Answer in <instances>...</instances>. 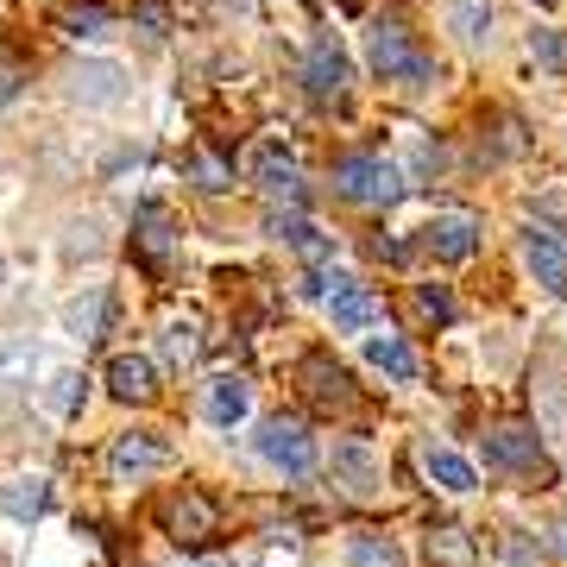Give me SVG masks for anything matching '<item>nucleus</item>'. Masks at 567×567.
I'll return each instance as SVG.
<instances>
[{"label": "nucleus", "mask_w": 567, "mask_h": 567, "mask_svg": "<svg viewBox=\"0 0 567 567\" xmlns=\"http://www.w3.org/2000/svg\"><path fill=\"white\" fill-rule=\"evenodd\" d=\"M334 189H341L347 203H360V208H391V203L410 189V177H404L391 158H372V152H360V158H341V164H334Z\"/></svg>", "instance_id": "obj_1"}, {"label": "nucleus", "mask_w": 567, "mask_h": 567, "mask_svg": "<svg viewBox=\"0 0 567 567\" xmlns=\"http://www.w3.org/2000/svg\"><path fill=\"white\" fill-rule=\"evenodd\" d=\"M529 51H536V63H543L548 76H567V32L543 25V32H529Z\"/></svg>", "instance_id": "obj_27"}, {"label": "nucleus", "mask_w": 567, "mask_h": 567, "mask_svg": "<svg viewBox=\"0 0 567 567\" xmlns=\"http://www.w3.org/2000/svg\"><path fill=\"white\" fill-rule=\"evenodd\" d=\"M303 82H309V95H341L347 82H353V63H347V51L341 44H316L309 51V70H303Z\"/></svg>", "instance_id": "obj_17"}, {"label": "nucleus", "mask_w": 567, "mask_h": 567, "mask_svg": "<svg viewBox=\"0 0 567 567\" xmlns=\"http://www.w3.org/2000/svg\"><path fill=\"white\" fill-rule=\"evenodd\" d=\"M265 234H271V240H290V246H297V240L309 234V221L297 215V208H271V215H265Z\"/></svg>", "instance_id": "obj_30"}, {"label": "nucleus", "mask_w": 567, "mask_h": 567, "mask_svg": "<svg viewBox=\"0 0 567 567\" xmlns=\"http://www.w3.org/2000/svg\"><path fill=\"white\" fill-rule=\"evenodd\" d=\"M429 561L435 567H480V555H473V536L466 529L442 524V529H429Z\"/></svg>", "instance_id": "obj_23"}, {"label": "nucleus", "mask_w": 567, "mask_h": 567, "mask_svg": "<svg viewBox=\"0 0 567 567\" xmlns=\"http://www.w3.org/2000/svg\"><path fill=\"white\" fill-rule=\"evenodd\" d=\"M416 309H423V316H429V322H454V297H447V290H442V284H423V290H416Z\"/></svg>", "instance_id": "obj_32"}, {"label": "nucleus", "mask_w": 567, "mask_h": 567, "mask_svg": "<svg viewBox=\"0 0 567 567\" xmlns=\"http://www.w3.org/2000/svg\"><path fill=\"white\" fill-rule=\"evenodd\" d=\"M196 567H252V561H208V555H196Z\"/></svg>", "instance_id": "obj_36"}, {"label": "nucleus", "mask_w": 567, "mask_h": 567, "mask_svg": "<svg viewBox=\"0 0 567 567\" xmlns=\"http://www.w3.org/2000/svg\"><path fill=\"white\" fill-rule=\"evenodd\" d=\"M102 316H107V290H82L63 303V334L70 341H95L102 334Z\"/></svg>", "instance_id": "obj_20"}, {"label": "nucleus", "mask_w": 567, "mask_h": 567, "mask_svg": "<svg viewBox=\"0 0 567 567\" xmlns=\"http://www.w3.org/2000/svg\"><path fill=\"white\" fill-rule=\"evenodd\" d=\"M447 25L461 44H486L492 39V0H454L447 7Z\"/></svg>", "instance_id": "obj_24"}, {"label": "nucleus", "mask_w": 567, "mask_h": 567, "mask_svg": "<svg viewBox=\"0 0 567 567\" xmlns=\"http://www.w3.org/2000/svg\"><path fill=\"white\" fill-rule=\"evenodd\" d=\"M486 461H492V466H505V473H524V466H536V461H543V447H536V429L498 423V429L486 435Z\"/></svg>", "instance_id": "obj_15"}, {"label": "nucleus", "mask_w": 567, "mask_h": 567, "mask_svg": "<svg viewBox=\"0 0 567 567\" xmlns=\"http://www.w3.org/2000/svg\"><path fill=\"white\" fill-rule=\"evenodd\" d=\"M423 240L442 265H466L480 252V221H473V215H435V221L423 227Z\"/></svg>", "instance_id": "obj_9"}, {"label": "nucleus", "mask_w": 567, "mask_h": 567, "mask_svg": "<svg viewBox=\"0 0 567 567\" xmlns=\"http://www.w3.org/2000/svg\"><path fill=\"white\" fill-rule=\"evenodd\" d=\"M82 391H89V379H82V372H70V365H63V372H51V379H44L39 404L51 410V416H76V410H82Z\"/></svg>", "instance_id": "obj_22"}, {"label": "nucleus", "mask_w": 567, "mask_h": 567, "mask_svg": "<svg viewBox=\"0 0 567 567\" xmlns=\"http://www.w3.org/2000/svg\"><path fill=\"white\" fill-rule=\"evenodd\" d=\"M189 177L203 183L208 196H221V189H234V171H227V164L215 158V152H196V158H189Z\"/></svg>", "instance_id": "obj_29"}, {"label": "nucleus", "mask_w": 567, "mask_h": 567, "mask_svg": "<svg viewBox=\"0 0 567 567\" xmlns=\"http://www.w3.org/2000/svg\"><path fill=\"white\" fill-rule=\"evenodd\" d=\"M423 466H429V480H435L442 492H454V498H466V492L480 486V473H473V466H466L461 454H454V447H429Z\"/></svg>", "instance_id": "obj_21"}, {"label": "nucleus", "mask_w": 567, "mask_h": 567, "mask_svg": "<svg viewBox=\"0 0 567 567\" xmlns=\"http://www.w3.org/2000/svg\"><path fill=\"white\" fill-rule=\"evenodd\" d=\"M536 7H555V0H536Z\"/></svg>", "instance_id": "obj_37"}, {"label": "nucleus", "mask_w": 567, "mask_h": 567, "mask_svg": "<svg viewBox=\"0 0 567 567\" xmlns=\"http://www.w3.org/2000/svg\"><path fill=\"white\" fill-rule=\"evenodd\" d=\"M252 183H259L271 203H303V171H297V158L284 152V140H265L259 152H252Z\"/></svg>", "instance_id": "obj_7"}, {"label": "nucleus", "mask_w": 567, "mask_h": 567, "mask_svg": "<svg viewBox=\"0 0 567 567\" xmlns=\"http://www.w3.org/2000/svg\"><path fill=\"white\" fill-rule=\"evenodd\" d=\"M259 461L290 473V480H303L316 466V442H309V429L297 416H271V423H259Z\"/></svg>", "instance_id": "obj_4"}, {"label": "nucleus", "mask_w": 567, "mask_h": 567, "mask_svg": "<svg viewBox=\"0 0 567 567\" xmlns=\"http://www.w3.org/2000/svg\"><path fill=\"white\" fill-rule=\"evenodd\" d=\"M365 360L379 365V372H391V379H416V353H410V341L391 334V328L365 334Z\"/></svg>", "instance_id": "obj_19"}, {"label": "nucleus", "mask_w": 567, "mask_h": 567, "mask_svg": "<svg viewBox=\"0 0 567 567\" xmlns=\"http://www.w3.org/2000/svg\"><path fill=\"white\" fill-rule=\"evenodd\" d=\"M63 89H70V102H82V107H121L126 102V70L121 63H107V58L70 63Z\"/></svg>", "instance_id": "obj_5"}, {"label": "nucleus", "mask_w": 567, "mask_h": 567, "mask_svg": "<svg viewBox=\"0 0 567 567\" xmlns=\"http://www.w3.org/2000/svg\"><path fill=\"white\" fill-rule=\"evenodd\" d=\"M133 25L152 32V39H164V32H171V7H164V0H133Z\"/></svg>", "instance_id": "obj_31"}, {"label": "nucleus", "mask_w": 567, "mask_h": 567, "mask_svg": "<svg viewBox=\"0 0 567 567\" xmlns=\"http://www.w3.org/2000/svg\"><path fill=\"white\" fill-rule=\"evenodd\" d=\"M334 486L347 498H372L379 492V461H372L365 442H334Z\"/></svg>", "instance_id": "obj_14"}, {"label": "nucleus", "mask_w": 567, "mask_h": 567, "mask_svg": "<svg viewBox=\"0 0 567 567\" xmlns=\"http://www.w3.org/2000/svg\"><path fill=\"white\" fill-rule=\"evenodd\" d=\"M107 391L121 404H152L158 398V365L145 353H121V360H107Z\"/></svg>", "instance_id": "obj_12"}, {"label": "nucleus", "mask_w": 567, "mask_h": 567, "mask_svg": "<svg viewBox=\"0 0 567 567\" xmlns=\"http://www.w3.org/2000/svg\"><path fill=\"white\" fill-rule=\"evenodd\" d=\"M164 529H171V543L177 548H203L215 529H221V511L208 492H177L171 505H164Z\"/></svg>", "instance_id": "obj_6"}, {"label": "nucleus", "mask_w": 567, "mask_h": 567, "mask_svg": "<svg viewBox=\"0 0 567 567\" xmlns=\"http://www.w3.org/2000/svg\"><path fill=\"white\" fill-rule=\"evenodd\" d=\"M44 498H51V492H44L39 473H13V480L0 486V511H7L13 524H39V517H44Z\"/></svg>", "instance_id": "obj_18"}, {"label": "nucleus", "mask_w": 567, "mask_h": 567, "mask_svg": "<svg viewBox=\"0 0 567 567\" xmlns=\"http://www.w3.org/2000/svg\"><path fill=\"white\" fill-rule=\"evenodd\" d=\"M171 461H177V447L164 442L158 429H126V435H114V447H107V473H114L121 486H140V480L164 473Z\"/></svg>", "instance_id": "obj_3"}, {"label": "nucleus", "mask_w": 567, "mask_h": 567, "mask_svg": "<svg viewBox=\"0 0 567 567\" xmlns=\"http://www.w3.org/2000/svg\"><path fill=\"white\" fill-rule=\"evenodd\" d=\"M203 416H208L215 429H240L246 416H252V385H246L240 372H221V379H208Z\"/></svg>", "instance_id": "obj_10"}, {"label": "nucleus", "mask_w": 567, "mask_h": 567, "mask_svg": "<svg viewBox=\"0 0 567 567\" xmlns=\"http://www.w3.org/2000/svg\"><path fill=\"white\" fill-rule=\"evenodd\" d=\"M548 543H555V555H567V524H555V529H548Z\"/></svg>", "instance_id": "obj_35"}, {"label": "nucleus", "mask_w": 567, "mask_h": 567, "mask_svg": "<svg viewBox=\"0 0 567 567\" xmlns=\"http://www.w3.org/2000/svg\"><path fill=\"white\" fill-rule=\"evenodd\" d=\"M303 391L316 410H347L353 404V379H347V365H334L328 353H303Z\"/></svg>", "instance_id": "obj_11"}, {"label": "nucleus", "mask_w": 567, "mask_h": 567, "mask_svg": "<svg viewBox=\"0 0 567 567\" xmlns=\"http://www.w3.org/2000/svg\"><path fill=\"white\" fill-rule=\"evenodd\" d=\"M328 316H334V328H341V334H365V328L385 322V303H379L365 284H341V290L328 297Z\"/></svg>", "instance_id": "obj_13"}, {"label": "nucleus", "mask_w": 567, "mask_h": 567, "mask_svg": "<svg viewBox=\"0 0 567 567\" xmlns=\"http://www.w3.org/2000/svg\"><path fill=\"white\" fill-rule=\"evenodd\" d=\"M524 265H529V278L543 284L548 297H567V246H561V234L529 227L524 234Z\"/></svg>", "instance_id": "obj_8"}, {"label": "nucleus", "mask_w": 567, "mask_h": 567, "mask_svg": "<svg viewBox=\"0 0 567 567\" xmlns=\"http://www.w3.org/2000/svg\"><path fill=\"white\" fill-rule=\"evenodd\" d=\"M20 82H25V70H20V63H7V58H0V107H7L13 95H20Z\"/></svg>", "instance_id": "obj_34"}, {"label": "nucleus", "mask_w": 567, "mask_h": 567, "mask_svg": "<svg viewBox=\"0 0 567 567\" xmlns=\"http://www.w3.org/2000/svg\"><path fill=\"white\" fill-rule=\"evenodd\" d=\"M58 25L70 32V39H102L107 25H114V13H107L102 0H70V7L58 13Z\"/></svg>", "instance_id": "obj_25"}, {"label": "nucleus", "mask_w": 567, "mask_h": 567, "mask_svg": "<svg viewBox=\"0 0 567 567\" xmlns=\"http://www.w3.org/2000/svg\"><path fill=\"white\" fill-rule=\"evenodd\" d=\"M365 63H372L385 82H429L435 76V63L410 44V32L398 20H372L365 25Z\"/></svg>", "instance_id": "obj_2"}, {"label": "nucleus", "mask_w": 567, "mask_h": 567, "mask_svg": "<svg viewBox=\"0 0 567 567\" xmlns=\"http://www.w3.org/2000/svg\"><path fill=\"white\" fill-rule=\"evenodd\" d=\"M347 561L353 567H404V548L391 543V536H353Z\"/></svg>", "instance_id": "obj_26"}, {"label": "nucleus", "mask_w": 567, "mask_h": 567, "mask_svg": "<svg viewBox=\"0 0 567 567\" xmlns=\"http://www.w3.org/2000/svg\"><path fill=\"white\" fill-rule=\"evenodd\" d=\"M297 252H303L309 265H328V259H334V240H328V234H316V227H309L303 240H297Z\"/></svg>", "instance_id": "obj_33"}, {"label": "nucleus", "mask_w": 567, "mask_h": 567, "mask_svg": "<svg viewBox=\"0 0 567 567\" xmlns=\"http://www.w3.org/2000/svg\"><path fill=\"white\" fill-rule=\"evenodd\" d=\"M203 353V334H196V322H171L164 328V360L171 365H189Z\"/></svg>", "instance_id": "obj_28"}, {"label": "nucleus", "mask_w": 567, "mask_h": 567, "mask_svg": "<svg viewBox=\"0 0 567 567\" xmlns=\"http://www.w3.org/2000/svg\"><path fill=\"white\" fill-rule=\"evenodd\" d=\"M133 240H140V252L152 265L171 259V246H177V227H171V208L164 203H140V215H133Z\"/></svg>", "instance_id": "obj_16"}]
</instances>
